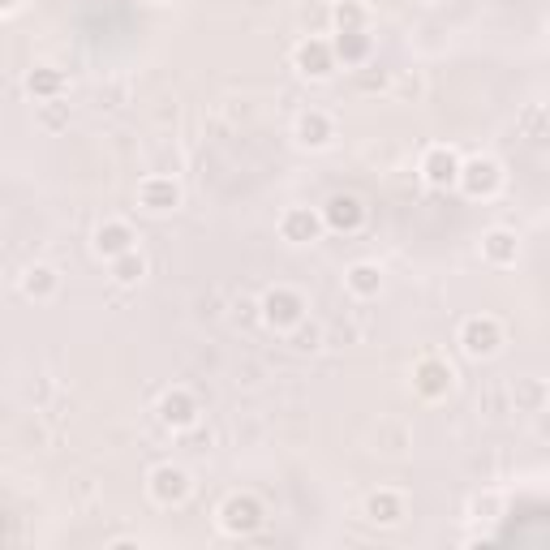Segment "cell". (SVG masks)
Returning <instances> with one entry per match:
<instances>
[{"instance_id":"cell-16","label":"cell","mask_w":550,"mask_h":550,"mask_svg":"<svg viewBox=\"0 0 550 550\" xmlns=\"http://www.w3.org/2000/svg\"><path fill=\"white\" fill-rule=\"evenodd\" d=\"M344 284H349V293H353V297L370 301V297H379V293H383V271L374 267V263H353L349 271H344Z\"/></svg>"},{"instance_id":"cell-4","label":"cell","mask_w":550,"mask_h":550,"mask_svg":"<svg viewBox=\"0 0 550 550\" xmlns=\"http://www.w3.org/2000/svg\"><path fill=\"white\" fill-rule=\"evenodd\" d=\"M220 529L233 533V538H250V533L263 529V503L250 499V495L224 499V508H220Z\"/></svg>"},{"instance_id":"cell-3","label":"cell","mask_w":550,"mask_h":550,"mask_svg":"<svg viewBox=\"0 0 550 550\" xmlns=\"http://www.w3.org/2000/svg\"><path fill=\"white\" fill-rule=\"evenodd\" d=\"M147 490L159 508H172V503H185L194 490V477L185 473L181 465H155L151 477H147Z\"/></svg>"},{"instance_id":"cell-17","label":"cell","mask_w":550,"mask_h":550,"mask_svg":"<svg viewBox=\"0 0 550 550\" xmlns=\"http://www.w3.org/2000/svg\"><path fill=\"white\" fill-rule=\"evenodd\" d=\"M366 516L374 520V525H400L404 520V495H396V490H379V495L366 499Z\"/></svg>"},{"instance_id":"cell-14","label":"cell","mask_w":550,"mask_h":550,"mask_svg":"<svg viewBox=\"0 0 550 550\" xmlns=\"http://www.w3.org/2000/svg\"><path fill=\"white\" fill-rule=\"evenodd\" d=\"M516 254H520V245H516V233H508V228H490V233L482 237V258H486V263L512 267Z\"/></svg>"},{"instance_id":"cell-2","label":"cell","mask_w":550,"mask_h":550,"mask_svg":"<svg viewBox=\"0 0 550 550\" xmlns=\"http://www.w3.org/2000/svg\"><path fill=\"white\" fill-rule=\"evenodd\" d=\"M258 306H263L267 327H275V331H293L301 318H306V297H301L297 288H271Z\"/></svg>"},{"instance_id":"cell-15","label":"cell","mask_w":550,"mask_h":550,"mask_svg":"<svg viewBox=\"0 0 550 550\" xmlns=\"http://www.w3.org/2000/svg\"><path fill=\"white\" fill-rule=\"evenodd\" d=\"M323 220L331 224V228H344V233H353V228H361V220H366V207L353 198V194H336L327 202V215Z\"/></svg>"},{"instance_id":"cell-21","label":"cell","mask_w":550,"mask_h":550,"mask_svg":"<svg viewBox=\"0 0 550 550\" xmlns=\"http://www.w3.org/2000/svg\"><path fill=\"white\" fill-rule=\"evenodd\" d=\"M361 22H366V9H361L357 0H340V5H336V26H340V31H366Z\"/></svg>"},{"instance_id":"cell-12","label":"cell","mask_w":550,"mask_h":550,"mask_svg":"<svg viewBox=\"0 0 550 550\" xmlns=\"http://www.w3.org/2000/svg\"><path fill=\"white\" fill-rule=\"evenodd\" d=\"M159 422L172 426V430H190L198 422V400L190 392H168L164 400H159Z\"/></svg>"},{"instance_id":"cell-10","label":"cell","mask_w":550,"mask_h":550,"mask_svg":"<svg viewBox=\"0 0 550 550\" xmlns=\"http://www.w3.org/2000/svg\"><path fill=\"white\" fill-rule=\"evenodd\" d=\"M293 61H297V69H301L306 78H327L331 69H336V52H331L327 39H306V43L297 48Z\"/></svg>"},{"instance_id":"cell-23","label":"cell","mask_w":550,"mask_h":550,"mask_svg":"<svg viewBox=\"0 0 550 550\" xmlns=\"http://www.w3.org/2000/svg\"><path fill=\"white\" fill-rule=\"evenodd\" d=\"M151 5H159V0H151Z\"/></svg>"},{"instance_id":"cell-11","label":"cell","mask_w":550,"mask_h":550,"mask_svg":"<svg viewBox=\"0 0 550 550\" xmlns=\"http://www.w3.org/2000/svg\"><path fill=\"white\" fill-rule=\"evenodd\" d=\"M318 233H323V220H318L310 207H288V211L280 215V237H284V241L306 245V241H314Z\"/></svg>"},{"instance_id":"cell-18","label":"cell","mask_w":550,"mask_h":550,"mask_svg":"<svg viewBox=\"0 0 550 550\" xmlns=\"http://www.w3.org/2000/svg\"><path fill=\"white\" fill-rule=\"evenodd\" d=\"M56 288H61V275H56V267H43L39 263V267H31V271L22 275V293L35 297V301H48Z\"/></svg>"},{"instance_id":"cell-9","label":"cell","mask_w":550,"mask_h":550,"mask_svg":"<svg viewBox=\"0 0 550 550\" xmlns=\"http://www.w3.org/2000/svg\"><path fill=\"white\" fill-rule=\"evenodd\" d=\"M134 241H138V237H134V228H129L125 220H108V224L95 228V254L108 258V263L134 250Z\"/></svg>"},{"instance_id":"cell-13","label":"cell","mask_w":550,"mask_h":550,"mask_svg":"<svg viewBox=\"0 0 550 550\" xmlns=\"http://www.w3.org/2000/svg\"><path fill=\"white\" fill-rule=\"evenodd\" d=\"M336 138V125H331L327 112H301L297 117V142L301 147H327V142Z\"/></svg>"},{"instance_id":"cell-8","label":"cell","mask_w":550,"mask_h":550,"mask_svg":"<svg viewBox=\"0 0 550 550\" xmlns=\"http://www.w3.org/2000/svg\"><path fill=\"white\" fill-rule=\"evenodd\" d=\"M138 202L147 211H155V215L177 211L181 207V185L172 181V177H147V181L138 185Z\"/></svg>"},{"instance_id":"cell-22","label":"cell","mask_w":550,"mask_h":550,"mask_svg":"<svg viewBox=\"0 0 550 550\" xmlns=\"http://www.w3.org/2000/svg\"><path fill=\"white\" fill-rule=\"evenodd\" d=\"M56 86H61V78L48 74V69H43V74H31V91H35V95H52Z\"/></svg>"},{"instance_id":"cell-6","label":"cell","mask_w":550,"mask_h":550,"mask_svg":"<svg viewBox=\"0 0 550 550\" xmlns=\"http://www.w3.org/2000/svg\"><path fill=\"white\" fill-rule=\"evenodd\" d=\"M456 185L469 198H490V194H499V185H503V168L495 159H469V164H460Z\"/></svg>"},{"instance_id":"cell-19","label":"cell","mask_w":550,"mask_h":550,"mask_svg":"<svg viewBox=\"0 0 550 550\" xmlns=\"http://www.w3.org/2000/svg\"><path fill=\"white\" fill-rule=\"evenodd\" d=\"M331 52L344 56V65H361V61L370 56V35H366V31H336Z\"/></svg>"},{"instance_id":"cell-7","label":"cell","mask_w":550,"mask_h":550,"mask_svg":"<svg viewBox=\"0 0 550 550\" xmlns=\"http://www.w3.org/2000/svg\"><path fill=\"white\" fill-rule=\"evenodd\" d=\"M460 164H465V159H460L452 147H430L422 155V177L434 185V190H447V185H456Z\"/></svg>"},{"instance_id":"cell-5","label":"cell","mask_w":550,"mask_h":550,"mask_svg":"<svg viewBox=\"0 0 550 550\" xmlns=\"http://www.w3.org/2000/svg\"><path fill=\"white\" fill-rule=\"evenodd\" d=\"M452 383H456V374L443 357H422L413 366V392L422 400H443L447 392H452Z\"/></svg>"},{"instance_id":"cell-20","label":"cell","mask_w":550,"mask_h":550,"mask_svg":"<svg viewBox=\"0 0 550 550\" xmlns=\"http://www.w3.org/2000/svg\"><path fill=\"white\" fill-rule=\"evenodd\" d=\"M112 275H117L121 284H138L142 275H147V263H142L138 250H129V254H121V258H112Z\"/></svg>"},{"instance_id":"cell-1","label":"cell","mask_w":550,"mask_h":550,"mask_svg":"<svg viewBox=\"0 0 550 550\" xmlns=\"http://www.w3.org/2000/svg\"><path fill=\"white\" fill-rule=\"evenodd\" d=\"M499 344H503L499 318L473 314V318H465V323H460V349H465L469 357H495Z\"/></svg>"}]
</instances>
